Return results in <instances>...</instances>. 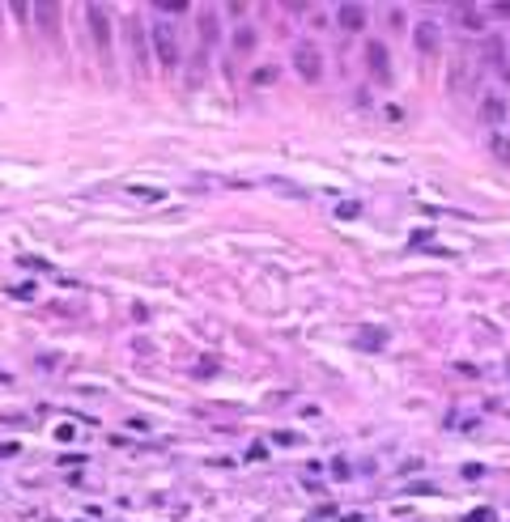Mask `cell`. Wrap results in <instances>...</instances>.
<instances>
[{
    "label": "cell",
    "mask_w": 510,
    "mask_h": 522,
    "mask_svg": "<svg viewBox=\"0 0 510 522\" xmlns=\"http://www.w3.org/2000/svg\"><path fill=\"white\" fill-rule=\"evenodd\" d=\"M294 68H298L302 81H319V77H323V52H319L310 39L294 43Z\"/></svg>",
    "instance_id": "cell-1"
},
{
    "label": "cell",
    "mask_w": 510,
    "mask_h": 522,
    "mask_svg": "<svg viewBox=\"0 0 510 522\" xmlns=\"http://www.w3.org/2000/svg\"><path fill=\"white\" fill-rule=\"evenodd\" d=\"M153 47H158V60H162V68L166 72H175L179 68V34L170 30V26H153Z\"/></svg>",
    "instance_id": "cell-2"
},
{
    "label": "cell",
    "mask_w": 510,
    "mask_h": 522,
    "mask_svg": "<svg viewBox=\"0 0 510 522\" xmlns=\"http://www.w3.org/2000/svg\"><path fill=\"white\" fill-rule=\"evenodd\" d=\"M85 17H89V30H94V47H98V56L111 64V21H107V9L103 5H89Z\"/></svg>",
    "instance_id": "cell-3"
},
{
    "label": "cell",
    "mask_w": 510,
    "mask_h": 522,
    "mask_svg": "<svg viewBox=\"0 0 510 522\" xmlns=\"http://www.w3.org/2000/svg\"><path fill=\"white\" fill-rule=\"evenodd\" d=\"M366 64H370V72H374V81H387V77H392V56H387V47H383L379 39L366 43Z\"/></svg>",
    "instance_id": "cell-4"
},
{
    "label": "cell",
    "mask_w": 510,
    "mask_h": 522,
    "mask_svg": "<svg viewBox=\"0 0 510 522\" xmlns=\"http://www.w3.org/2000/svg\"><path fill=\"white\" fill-rule=\"evenodd\" d=\"M128 47H132V64H136V72H140V77H145V68H149V56H145V43H149V39H145V30H140V21L136 17H128Z\"/></svg>",
    "instance_id": "cell-5"
},
{
    "label": "cell",
    "mask_w": 510,
    "mask_h": 522,
    "mask_svg": "<svg viewBox=\"0 0 510 522\" xmlns=\"http://www.w3.org/2000/svg\"><path fill=\"white\" fill-rule=\"evenodd\" d=\"M417 52H425V56L438 52V26H434V21H421L417 26Z\"/></svg>",
    "instance_id": "cell-6"
},
{
    "label": "cell",
    "mask_w": 510,
    "mask_h": 522,
    "mask_svg": "<svg viewBox=\"0 0 510 522\" xmlns=\"http://www.w3.org/2000/svg\"><path fill=\"white\" fill-rule=\"evenodd\" d=\"M340 26H345V30H361V26H366V9H357V5H340Z\"/></svg>",
    "instance_id": "cell-7"
},
{
    "label": "cell",
    "mask_w": 510,
    "mask_h": 522,
    "mask_svg": "<svg viewBox=\"0 0 510 522\" xmlns=\"http://www.w3.org/2000/svg\"><path fill=\"white\" fill-rule=\"evenodd\" d=\"M196 26H200L204 43H217V13H213V9H200V17H196Z\"/></svg>",
    "instance_id": "cell-8"
},
{
    "label": "cell",
    "mask_w": 510,
    "mask_h": 522,
    "mask_svg": "<svg viewBox=\"0 0 510 522\" xmlns=\"http://www.w3.org/2000/svg\"><path fill=\"white\" fill-rule=\"evenodd\" d=\"M489 153H493L502 166H510V144H506V136H502V132H493V136H489Z\"/></svg>",
    "instance_id": "cell-9"
},
{
    "label": "cell",
    "mask_w": 510,
    "mask_h": 522,
    "mask_svg": "<svg viewBox=\"0 0 510 522\" xmlns=\"http://www.w3.org/2000/svg\"><path fill=\"white\" fill-rule=\"evenodd\" d=\"M459 26L480 30V26H485V13H480V9H459Z\"/></svg>",
    "instance_id": "cell-10"
},
{
    "label": "cell",
    "mask_w": 510,
    "mask_h": 522,
    "mask_svg": "<svg viewBox=\"0 0 510 522\" xmlns=\"http://www.w3.org/2000/svg\"><path fill=\"white\" fill-rule=\"evenodd\" d=\"M383 340H387V336H383V331H374V327L357 331V344H361V348H383Z\"/></svg>",
    "instance_id": "cell-11"
},
{
    "label": "cell",
    "mask_w": 510,
    "mask_h": 522,
    "mask_svg": "<svg viewBox=\"0 0 510 522\" xmlns=\"http://www.w3.org/2000/svg\"><path fill=\"white\" fill-rule=\"evenodd\" d=\"M234 47H238V52H251V47H255V30H247V26H242V30L234 34Z\"/></svg>",
    "instance_id": "cell-12"
},
{
    "label": "cell",
    "mask_w": 510,
    "mask_h": 522,
    "mask_svg": "<svg viewBox=\"0 0 510 522\" xmlns=\"http://www.w3.org/2000/svg\"><path fill=\"white\" fill-rule=\"evenodd\" d=\"M480 115H485V119H489V123H498V119L506 115V107L498 102V98H489V102H485V111H480Z\"/></svg>",
    "instance_id": "cell-13"
},
{
    "label": "cell",
    "mask_w": 510,
    "mask_h": 522,
    "mask_svg": "<svg viewBox=\"0 0 510 522\" xmlns=\"http://www.w3.org/2000/svg\"><path fill=\"white\" fill-rule=\"evenodd\" d=\"M255 81H259V85H273V81H277V68H259Z\"/></svg>",
    "instance_id": "cell-14"
},
{
    "label": "cell",
    "mask_w": 510,
    "mask_h": 522,
    "mask_svg": "<svg viewBox=\"0 0 510 522\" xmlns=\"http://www.w3.org/2000/svg\"><path fill=\"white\" fill-rule=\"evenodd\" d=\"M468 522H489V510H476V514H472Z\"/></svg>",
    "instance_id": "cell-15"
},
{
    "label": "cell",
    "mask_w": 510,
    "mask_h": 522,
    "mask_svg": "<svg viewBox=\"0 0 510 522\" xmlns=\"http://www.w3.org/2000/svg\"><path fill=\"white\" fill-rule=\"evenodd\" d=\"M506 369H510V365H506Z\"/></svg>",
    "instance_id": "cell-16"
}]
</instances>
